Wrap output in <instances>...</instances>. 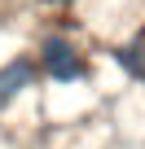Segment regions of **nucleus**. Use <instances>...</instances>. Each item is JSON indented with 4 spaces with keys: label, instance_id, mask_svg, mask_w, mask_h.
Wrapping results in <instances>:
<instances>
[{
    "label": "nucleus",
    "instance_id": "obj_3",
    "mask_svg": "<svg viewBox=\"0 0 145 149\" xmlns=\"http://www.w3.org/2000/svg\"><path fill=\"white\" fill-rule=\"evenodd\" d=\"M136 79H145V66H141V70H136Z\"/></svg>",
    "mask_w": 145,
    "mask_h": 149
},
{
    "label": "nucleus",
    "instance_id": "obj_2",
    "mask_svg": "<svg viewBox=\"0 0 145 149\" xmlns=\"http://www.w3.org/2000/svg\"><path fill=\"white\" fill-rule=\"evenodd\" d=\"M31 79H35V66L27 61V57H18V61H9L5 70H0V105H9L22 88H31Z\"/></svg>",
    "mask_w": 145,
    "mask_h": 149
},
{
    "label": "nucleus",
    "instance_id": "obj_1",
    "mask_svg": "<svg viewBox=\"0 0 145 149\" xmlns=\"http://www.w3.org/2000/svg\"><path fill=\"white\" fill-rule=\"evenodd\" d=\"M44 66H48V74H53L57 84H75V79L88 74V61L70 48L66 40H44Z\"/></svg>",
    "mask_w": 145,
    "mask_h": 149
},
{
    "label": "nucleus",
    "instance_id": "obj_4",
    "mask_svg": "<svg viewBox=\"0 0 145 149\" xmlns=\"http://www.w3.org/2000/svg\"><path fill=\"white\" fill-rule=\"evenodd\" d=\"M53 5H70V0H53Z\"/></svg>",
    "mask_w": 145,
    "mask_h": 149
}]
</instances>
